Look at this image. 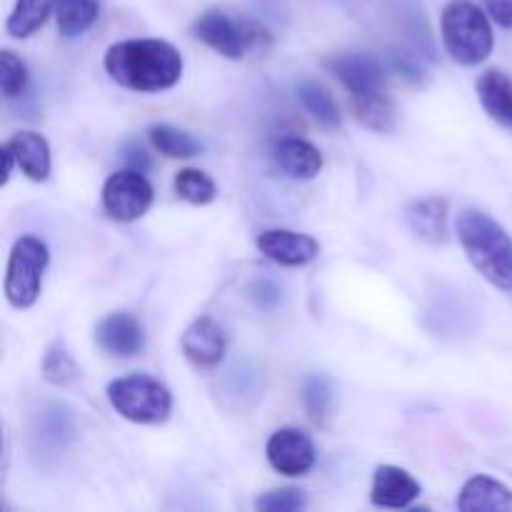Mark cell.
<instances>
[{
  "label": "cell",
  "mask_w": 512,
  "mask_h": 512,
  "mask_svg": "<svg viewBox=\"0 0 512 512\" xmlns=\"http://www.w3.org/2000/svg\"><path fill=\"white\" fill-rule=\"evenodd\" d=\"M103 68L113 83L135 93H163L183 78V55L160 38L118 40L105 50Z\"/></svg>",
  "instance_id": "cell-1"
},
{
  "label": "cell",
  "mask_w": 512,
  "mask_h": 512,
  "mask_svg": "<svg viewBox=\"0 0 512 512\" xmlns=\"http://www.w3.org/2000/svg\"><path fill=\"white\" fill-rule=\"evenodd\" d=\"M455 233L470 265L493 288L512 293V238L508 230L493 215L468 208L455 220Z\"/></svg>",
  "instance_id": "cell-2"
},
{
  "label": "cell",
  "mask_w": 512,
  "mask_h": 512,
  "mask_svg": "<svg viewBox=\"0 0 512 512\" xmlns=\"http://www.w3.org/2000/svg\"><path fill=\"white\" fill-rule=\"evenodd\" d=\"M440 38H443L445 53L465 68L485 63L495 48L490 15L473 0L445 3L440 13Z\"/></svg>",
  "instance_id": "cell-3"
},
{
  "label": "cell",
  "mask_w": 512,
  "mask_h": 512,
  "mask_svg": "<svg viewBox=\"0 0 512 512\" xmlns=\"http://www.w3.org/2000/svg\"><path fill=\"white\" fill-rule=\"evenodd\" d=\"M108 403L123 420L135 425H163L173 413V393L150 375H125L110 380Z\"/></svg>",
  "instance_id": "cell-4"
},
{
  "label": "cell",
  "mask_w": 512,
  "mask_h": 512,
  "mask_svg": "<svg viewBox=\"0 0 512 512\" xmlns=\"http://www.w3.org/2000/svg\"><path fill=\"white\" fill-rule=\"evenodd\" d=\"M193 35L228 60H243L253 50L270 45V35L263 25L230 15L220 8L200 13L193 23Z\"/></svg>",
  "instance_id": "cell-5"
},
{
  "label": "cell",
  "mask_w": 512,
  "mask_h": 512,
  "mask_svg": "<svg viewBox=\"0 0 512 512\" xmlns=\"http://www.w3.org/2000/svg\"><path fill=\"white\" fill-rule=\"evenodd\" d=\"M50 263V250L35 235H20L13 243L5 268V300L10 308L28 310L43 293V278Z\"/></svg>",
  "instance_id": "cell-6"
},
{
  "label": "cell",
  "mask_w": 512,
  "mask_h": 512,
  "mask_svg": "<svg viewBox=\"0 0 512 512\" xmlns=\"http://www.w3.org/2000/svg\"><path fill=\"white\" fill-rule=\"evenodd\" d=\"M103 210L118 223H135L145 218V213L153 205L155 193L145 173L133 168H123L118 173L108 175L100 190Z\"/></svg>",
  "instance_id": "cell-7"
},
{
  "label": "cell",
  "mask_w": 512,
  "mask_h": 512,
  "mask_svg": "<svg viewBox=\"0 0 512 512\" xmlns=\"http://www.w3.org/2000/svg\"><path fill=\"white\" fill-rule=\"evenodd\" d=\"M325 68L340 80L350 98H370V95L388 93V68L380 58L368 53H338L325 58Z\"/></svg>",
  "instance_id": "cell-8"
},
{
  "label": "cell",
  "mask_w": 512,
  "mask_h": 512,
  "mask_svg": "<svg viewBox=\"0 0 512 512\" xmlns=\"http://www.w3.org/2000/svg\"><path fill=\"white\" fill-rule=\"evenodd\" d=\"M265 458L275 473L285 478H303L313 470L318 453L308 433L300 428H280L265 443Z\"/></svg>",
  "instance_id": "cell-9"
},
{
  "label": "cell",
  "mask_w": 512,
  "mask_h": 512,
  "mask_svg": "<svg viewBox=\"0 0 512 512\" xmlns=\"http://www.w3.org/2000/svg\"><path fill=\"white\" fill-rule=\"evenodd\" d=\"M255 248L273 260L275 265L285 268H303L310 265L320 255V243L308 233H295V230H263L255 238Z\"/></svg>",
  "instance_id": "cell-10"
},
{
  "label": "cell",
  "mask_w": 512,
  "mask_h": 512,
  "mask_svg": "<svg viewBox=\"0 0 512 512\" xmlns=\"http://www.w3.org/2000/svg\"><path fill=\"white\" fill-rule=\"evenodd\" d=\"M180 350H183L185 360L198 370H213L223 363L228 338L213 318L203 315L185 328L183 338H180Z\"/></svg>",
  "instance_id": "cell-11"
},
{
  "label": "cell",
  "mask_w": 512,
  "mask_h": 512,
  "mask_svg": "<svg viewBox=\"0 0 512 512\" xmlns=\"http://www.w3.org/2000/svg\"><path fill=\"white\" fill-rule=\"evenodd\" d=\"M95 345L110 358H133L143 350V325L133 313H110L95 325Z\"/></svg>",
  "instance_id": "cell-12"
},
{
  "label": "cell",
  "mask_w": 512,
  "mask_h": 512,
  "mask_svg": "<svg viewBox=\"0 0 512 512\" xmlns=\"http://www.w3.org/2000/svg\"><path fill=\"white\" fill-rule=\"evenodd\" d=\"M423 488L418 480L398 465H378L370 485V503L385 510H405L420 498Z\"/></svg>",
  "instance_id": "cell-13"
},
{
  "label": "cell",
  "mask_w": 512,
  "mask_h": 512,
  "mask_svg": "<svg viewBox=\"0 0 512 512\" xmlns=\"http://www.w3.org/2000/svg\"><path fill=\"white\" fill-rule=\"evenodd\" d=\"M448 215L450 203L443 195H428L415 203L408 205L405 210V220L408 228L418 235L420 240L430 245H440L448 240Z\"/></svg>",
  "instance_id": "cell-14"
},
{
  "label": "cell",
  "mask_w": 512,
  "mask_h": 512,
  "mask_svg": "<svg viewBox=\"0 0 512 512\" xmlns=\"http://www.w3.org/2000/svg\"><path fill=\"white\" fill-rule=\"evenodd\" d=\"M273 158L278 168L293 180L318 178L325 165L323 153L305 138H280L273 145Z\"/></svg>",
  "instance_id": "cell-15"
},
{
  "label": "cell",
  "mask_w": 512,
  "mask_h": 512,
  "mask_svg": "<svg viewBox=\"0 0 512 512\" xmlns=\"http://www.w3.org/2000/svg\"><path fill=\"white\" fill-rule=\"evenodd\" d=\"M5 143L13 150L15 163L25 178L33 180V183H45L50 178L53 158H50V145L43 135L33 133V130H18Z\"/></svg>",
  "instance_id": "cell-16"
},
{
  "label": "cell",
  "mask_w": 512,
  "mask_h": 512,
  "mask_svg": "<svg viewBox=\"0 0 512 512\" xmlns=\"http://www.w3.org/2000/svg\"><path fill=\"white\" fill-rule=\"evenodd\" d=\"M458 508L463 512H512V488L490 475H473L460 488Z\"/></svg>",
  "instance_id": "cell-17"
},
{
  "label": "cell",
  "mask_w": 512,
  "mask_h": 512,
  "mask_svg": "<svg viewBox=\"0 0 512 512\" xmlns=\"http://www.w3.org/2000/svg\"><path fill=\"white\" fill-rule=\"evenodd\" d=\"M480 105L495 123L512 130V78L500 68H488L475 80Z\"/></svg>",
  "instance_id": "cell-18"
},
{
  "label": "cell",
  "mask_w": 512,
  "mask_h": 512,
  "mask_svg": "<svg viewBox=\"0 0 512 512\" xmlns=\"http://www.w3.org/2000/svg\"><path fill=\"white\" fill-rule=\"evenodd\" d=\"M33 438L38 440V448L53 450H65V445L75 438V425L73 415L65 405H45L38 415H35V428Z\"/></svg>",
  "instance_id": "cell-19"
},
{
  "label": "cell",
  "mask_w": 512,
  "mask_h": 512,
  "mask_svg": "<svg viewBox=\"0 0 512 512\" xmlns=\"http://www.w3.org/2000/svg\"><path fill=\"white\" fill-rule=\"evenodd\" d=\"M298 100L305 108V113L325 130H335L343 125V115H340L338 100L333 98L325 85L313 83V80H305L298 85Z\"/></svg>",
  "instance_id": "cell-20"
},
{
  "label": "cell",
  "mask_w": 512,
  "mask_h": 512,
  "mask_svg": "<svg viewBox=\"0 0 512 512\" xmlns=\"http://www.w3.org/2000/svg\"><path fill=\"white\" fill-rule=\"evenodd\" d=\"M58 3L60 0H15L13 10L5 20V30L15 40L30 38L43 28L50 13L58 8Z\"/></svg>",
  "instance_id": "cell-21"
},
{
  "label": "cell",
  "mask_w": 512,
  "mask_h": 512,
  "mask_svg": "<svg viewBox=\"0 0 512 512\" xmlns=\"http://www.w3.org/2000/svg\"><path fill=\"white\" fill-rule=\"evenodd\" d=\"M148 140L160 155L165 158H173V160H188L200 155L203 145L193 138L190 133L185 130L175 128V125L168 123H155L148 128Z\"/></svg>",
  "instance_id": "cell-22"
},
{
  "label": "cell",
  "mask_w": 512,
  "mask_h": 512,
  "mask_svg": "<svg viewBox=\"0 0 512 512\" xmlns=\"http://www.w3.org/2000/svg\"><path fill=\"white\" fill-rule=\"evenodd\" d=\"M98 18H100L98 0H60L58 8H55L58 33L68 40L88 33Z\"/></svg>",
  "instance_id": "cell-23"
},
{
  "label": "cell",
  "mask_w": 512,
  "mask_h": 512,
  "mask_svg": "<svg viewBox=\"0 0 512 512\" xmlns=\"http://www.w3.org/2000/svg\"><path fill=\"white\" fill-rule=\"evenodd\" d=\"M350 103H353L355 118L375 133H390L398 123L395 103L388 93L370 95V98H350Z\"/></svg>",
  "instance_id": "cell-24"
},
{
  "label": "cell",
  "mask_w": 512,
  "mask_h": 512,
  "mask_svg": "<svg viewBox=\"0 0 512 512\" xmlns=\"http://www.w3.org/2000/svg\"><path fill=\"white\" fill-rule=\"evenodd\" d=\"M173 190L180 200L190 205H210L218 198V185L208 173L198 168H183L175 173Z\"/></svg>",
  "instance_id": "cell-25"
},
{
  "label": "cell",
  "mask_w": 512,
  "mask_h": 512,
  "mask_svg": "<svg viewBox=\"0 0 512 512\" xmlns=\"http://www.w3.org/2000/svg\"><path fill=\"white\" fill-rule=\"evenodd\" d=\"M40 373H43L45 383L55 385V388H65V385L75 383L80 378L78 363H75L73 355L60 343L48 345V350L43 355V365H40Z\"/></svg>",
  "instance_id": "cell-26"
},
{
  "label": "cell",
  "mask_w": 512,
  "mask_h": 512,
  "mask_svg": "<svg viewBox=\"0 0 512 512\" xmlns=\"http://www.w3.org/2000/svg\"><path fill=\"white\" fill-rule=\"evenodd\" d=\"M300 395H303L305 410H308L315 420L325 418V415L333 410L335 388H333V380L325 378V375L320 373L308 375V378L303 380V390H300Z\"/></svg>",
  "instance_id": "cell-27"
},
{
  "label": "cell",
  "mask_w": 512,
  "mask_h": 512,
  "mask_svg": "<svg viewBox=\"0 0 512 512\" xmlns=\"http://www.w3.org/2000/svg\"><path fill=\"white\" fill-rule=\"evenodd\" d=\"M28 80L30 70L25 60L15 55L13 50H3L0 53V90H3L5 98H18L28 88Z\"/></svg>",
  "instance_id": "cell-28"
},
{
  "label": "cell",
  "mask_w": 512,
  "mask_h": 512,
  "mask_svg": "<svg viewBox=\"0 0 512 512\" xmlns=\"http://www.w3.org/2000/svg\"><path fill=\"white\" fill-rule=\"evenodd\" d=\"M308 508V495L300 488L268 490L255 500V510L260 512H295Z\"/></svg>",
  "instance_id": "cell-29"
},
{
  "label": "cell",
  "mask_w": 512,
  "mask_h": 512,
  "mask_svg": "<svg viewBox=\"0 0 512 512\" xmlns=\"http://www.w3.org/2000/svg\"><path fill=\"white\" fill-rule=\"evenodd\" d=\"M248 295L260 310H275L280 305V300H283V290H280L273 280H265V278L255 280V283L248 288Z\"/></svg>",
  "instance_id": "cell-30"
},
{
  "label": "cell",
  "mask_w": 512,
  "mask_h": 512,
  "mask_svg": "<svg viewBox=\"0 0 512 512\" xmlns=\"http://www.w3.org/2000/svg\"><path fill=\"white\" fill-rule=\"evenodd\" d=\"M390 68H393L398 75H403V78H408L410 83H423L425 78L423 65H420L410 53H393V58H390Z\"/></svg>",
  "instance_id": "cell-31"
},
{
  "label": "cell",
  "mask_w": 512,
  "mask_h": 512,
  "mask_svg": "<svg viewBox=\"0 0 512 512\" xmlns=\"http://www.w3.org/2000/svg\"><path fill=\"white\" fill-rule=\"evenodd\" d=\"M123 160H125V168H133L140 170V173H148L153 160H150V153L138 143V140H128L123 145Z\"/></svg>",
  "instance_id": "cell-32"
},
{
  "label": "cell",
  "mask_w": 512,
  "mask_h": 512,
  "mask_svg": "<svg viewBox=\"0 0 512 512\" xmlns=\"http://www.w3.org/2000/svg\"><path fill=\"white\" fill-rule=\"evenodd\" d=\"M485 10L495 25L512 30V0H485Z\"/></svg>",
  "instance_id": "cell-33"
},
{
  "label": "cell",
  "mask_w": 512,
  "mask_h": 512,
  "mask_svg": "<svg viewBox=\"0 0 512 512\" xmlns=\"http://www.w3.org/2000/svg\"><path fill=\"white\" fill-rule=\"evenodd\" d=\"M13 168H18V163H15V155H13V150L8 148V143H3V185H8L10 175H13Z\"/></svg>",
  "instance_id": "cell-34"
}]
</instances>
